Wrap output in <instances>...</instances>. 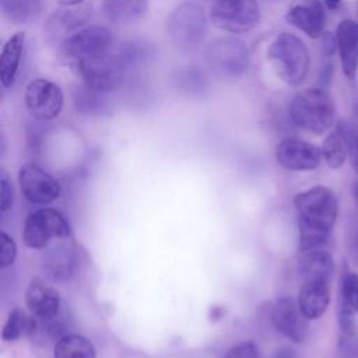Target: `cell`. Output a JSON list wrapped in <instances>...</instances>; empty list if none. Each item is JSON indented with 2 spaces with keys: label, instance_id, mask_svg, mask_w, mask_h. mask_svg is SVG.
I'll return each instance as SVG.
<instances>
[{
  "label": "cell",
  "instance_id": "1",
  "mask_svg": "<svg viewBox=\"0 0 358 358\" xmlns=\"http://www.w3.org/2000/svg\"><path fill=\"white\" fill-rule=\"evenodd\" d=\"M298 214L299 250L306 252L322 248L337 220L338 203L331 189L317 185L299 192L294 197Z\"/></svg>",
  "mask_w": 358,
  "mask_h": 358
},
{
  "label": "cell",
  "instance_id": "2",
  "mask_svg": "<svg viewBox=\"0 0 358 358\" xmlns=\"http://www.w3.org/2000/svg\"><path fill=\"white\" fill-rule=\"evenodd\" d=\"M267 62L282 83L296 87L303 83L308 76L310 57L302 39L292 34L282 32L268 45Z\"/></svg>",
  "mask_w": 358,
  "mask_h": 358
},
{
  "label": "cell",
  "instance_id": "3",
  "mask_svg": "<svg viewBox=\"0 0 358 358\" xmlns=\"http://www.w3.org/2000/svg\"><path fill=\"white\" fill-rule=\"evenodd\" d=\"M288 113L295 126L313 134H323L334 123L336 106L326 91L308 88L292 98Z\"/></svg>",
  "mask_w": 358,
  "mask_h": 358
},
{
  "label": "cell",
  "instance_id": "4",
  "mask_svg": "<svg viewBox=\"0 0 358 358\" xmlns=\"http://www.w3.org/2000/svg\"><path fill=\"white\" fill-rule=\"evenodd\" d=\"M207 17L204 8L194 1L176 6L166 18V34L183 49L197 46L206 36Z\"/></svg>",
  "mask_w": 358,
  "mask_h": 358
},
{
  "label": "cell",
  "instance_id": "5",
  "mask_svg": "<svg viewBox=\"0 0 358 358\" xmlns=\"http://www.w3.org/2000/svg\"><path fill=\"white\" fill-rule=\"evenodd\" d=\"M210 70L222 78H238L246 73L250 55L246 43L238 38L227 36L213 41L204 52Z\"/></svg>",
  "mask_w": 358,
  "mask_h": 358
},
{
  "label": "cell",
  "instance_id": "6",
  "mask_svg": "<svg viewBox=\"0 0 358 358\" xmlns=\"http://www.w3.org/2000/svg\"><path fill=\"white\" fill-rule=\"evenodd\" d=\"M210 20L221 31L245 34L259 24L260 8L256 0H215Z\"/></svg>",
  "mask_w": 358,
  "mask_h": 358
},
{
  "label": "cell",
  "instance_id": "7",
  "mask_svg": "<svg viewBox=\"0 0 358 358\" xmlns=\"http://www.w3.org/2000/svg\"><path fill=\"white\" fill-rule=\"evenodd\" d=\"M77 66L84 85L103 94L115 91L122 85L126 70L122 59L108 52L78 60Z\"/></svg>",
  "mask_w": 358,
  "mask_h": 358
},
{
  "label": "cell",
  "instance_id": "8",
  "mask_svg": "<svg viewBox=\"0 0 358 358\" xmlns=\"http://www.w3.org/2000/svg\"><path fill=\"white\" fill-rule=\"evenodd\" d=\"M70 232V224L60 211L39 208L27 217L22 229V241L29 249H42L50 239L67 238Z\"/></svg>",
  "mask_w": 358,
  "mask_h": 358
},
{
  "label": "cell",
  "instance_id": "9",
  "mask_svg": "<svg viewBox=\"0 0 358 358\" xmlns=\"http://www.w3.org/2000/svg\"><path fill=\"white\" fill-rule=\"evenodd\" d=\"M64 95L62 88L48 78H34L25 88V105L38 120H52L63 109Z\"/></svg>",
  "mask_w": 358,
  "mask_h": 358
},
{
  "label": "cell",
  "instance_id": "10",
  "mask_svg": "<svg viewBox=\"0 0 358 358\" xmlns=\"http://www.w3.org/2000/svg\"><path fill=\"white\" fill-rule=\"evenodd\" d=\"M18 185L22 196L35 204H49L62 194L59 180L36 164H25L18 171Z\"/></svg>",
  "mask_w": 358,
  "mask_h": 358
},
{
  "label": "cell",
  "instance_id": "11",
  "mask_svg": "<svg viewBox=\"0 0 358 358\" xmlns=\"http://www.w3.org/2000/svg\"><path fill=\"white\" fill-rule=\"evenodd\" d=\"M113 43L112 32L102 25H90L76 31L63 41L66 56L78 60L106 53Z\"/></svg>",
  "mask_w": 358,
  "mask_h": 358
},
{
  "label": "cell",
  "instance_id": "12",
  "mask_svg": "<svg viewBox=\"0 0 358 358\" xmlns=\"http://www.w3.org/2000/svg\"><path fill=\"white\" fill-rule=\"evenodd\" d=\"M270 319L275 330L289 341L302 343L305 340L308 334V319L294 298H278L271 306Z\"/></svg>",
  "mask_w": 358,
  "mask_h": 358
},
{
  "label": "cell",
  "instance_id": "13",
  "mask_svg": "<svg viewBox=\"0 0 358 358\" xmlns=\"http://www.w3.org/2000/svg\"><path fill=\"white\" fill-rule=\"evenodd\" d=\"M275 159L288 171H312L320 164L322 150L305 140L288 137L277 144Z\"/></svg>",
  "mask_w": 358,
  "mask_h": 358
},
{
  "label": "cell",
  "instance_id": "14",
  "mask_svg": "<svg viewBox=\"0 0 358 358\" xmlns=\"http://www.w3.org/2000/svg\"><path fill=\"white\" fill-rule=\"evenodd\" d=\"M287 21L310 38H319L324 27V10L319 0H294L285 14Z\"/></svg>",
  "mask_w": 358,
  "mask_h": 358
},
{
  "label": "cell",
  "instance_id": "15",
  "mask_svg": "<svg viewBox=\"0 0 358 358\" xmlns=\"http://www.w3.org/2000/svg\"><path fill=\"white\" fill-rule=\"evenodd\" d=\"M25 303L29 312L38 319H52L59 315L60 295L56 288L35 280L25 291Z\"/></svg>",
  "mask_w": 358,
  "mask_h": 358
},
{
  "label": "cell",
  "instance_id": "16",
  "mask_svg": "<svg viewBox=\"0 0 358 358\" xmlns=\"http://www.w3.org/2000/svg\"><path fill=\"white\" fill-rule=\"evenodd\" d=\"M296 301L308 320L320 317L330 303V281H302Z\"/></svg>",
  "mask_w": 358,
  "mask_h": 358
},
{
  "label": "cell",
  "instance_id": "17",
  "mask_svg": "<svg viewBox=\"0 0 358 358\" xmlns=\"http://www.w3.org/2000/svg\"><path fill=\"white\" fill-rule=\"evenodd\" d=\"M336 39L344 74L352 78L358 70V22L343 20L337 25Z\"/></svg>",
  "mask_w": 358,
  "mask_h": 358
},
{
  "label": "cell",
  "instance_id": "18",
  "mask_svg": "<svg viewBox=\"0 0 358 358\" xmlns=\"http://www.w3.org/2000/svg\"><path fill=\"white\" fill-rule=\"evenodd\" d=\"M298 273L302 281H330L334 273L333 256L320 248L301 252Z\"/></svg>",
  "mask_w": 358,
  "mask_h": 358
},
{
  "label": "cell",
  "instance_id": "19",
  "mask_svg": "<svg viewBox=\"0 0 358 358\" xmlns=\"http://www.w3.org/2000/svg\"><path fill=\"white\" fill-rule=\"evenodd\" d=\"M25 48V34H13L3 45L0 52V81L3 88H10L17 80L21 59Z\"/></svg>",
  "mask_w": 358,
  "mask_h": 358
},
{
  "label": "cell",
  "instance_id": "20",
  "mask_svg": "<svg viewBox=\"0 0 358 358\" xmlns=\"http://www.w3.org/2000/svg\"><path fill=\"white\" fill-rule=\"evenodd\" d=\"M102 8L113 24L130 25L147 14L148 0H102Z\"/></svg>",
  "mask_w": 358,
  "mask_h": 358
},
{
  "label": "cell",
  "instance_id": "21",
  "mask_svg": "<svg viewBox=\"0 0 358 358\" xmlns=\"http://www.w3.org/2000/svg\"><path fill=\"white\" fill-rule=\"evenodd\" d=\"M172 87L182 95H203L208 88V80L203 70L187 66L178 69L171 76Z\"/></svg>",
  "mask_w": 358,
  "mask_h": 358
},
{
  "label": "cell",
  "instance_id": "22",
  "mask_svg": "<svg viewBox=\"0 0 358 358\" xmlns=\"http://www.w3.org/2000/svg\"><path fill=\"white\" fill-rule=\"evenodd\" d=\"M53 358H96V350L87 337L67 333L56 341Z\"/></svg>",
  "mask_w": 358,
  "mask_h": 358
},
{
  "label": "cell",
  "instance_id": "23",
  "mask_svg": "<svg viewBox=\"0 0 358 358\" xmlns=\"http://www.w3.org/2000/svg\"><path fill=\"white\" fill-rule=\"evenodd\" d=\"M320 150H322V158L324 159L329 168L337 169L343 166V164L348 158V147H347V137L340 124H337V127L333 129L326 136Z\"/></svg>",
  "mask_w": 358,
  "mask_h": 358
},
{
  "label": "cell",
  "instance_id": "24",
  "mask_svg": "<svg viewBox=\"0 0 358 358\" xmlns=\"http://www.w3.org/2000/svg\"><path fill=\"white\" fill-rule=\"evenodd\" d=\"M1 14L14 24H29L42 11V0H0Z\"/></svg>",
  "mask_w": 358,
  "mask_h": 358
},
{
  "label": "cell",
  "instance_id": "25",
  "mask_svg": "<svg viewBox=\"0 0 358 358\" xmlns=\"http://www.w3.org/2000/svg\"><path fill=\"white\" fill-rule=\"evenodd\" d=\"M74 106L76 110L83 115H101L108 110V101L103 92L92 90L87 85L80 87L74 91Z\"/></svg>",
  "mask_w": 358,
  "mask_h": 358
},
{
  "label": "cell",
  "instance_id": "26",
  "mask_svg": "<svg viewBox=\"0 0 358 358\" xmlns=\"http://www.w3.org/2000/svg\"><path fill=\"white\" fill-rule=\"evenodd\" d=\"M155 55V48L152 43L141 39L126 42L120 50L119 57L124 63V66H140L151 60Z\"/></svg>",
  "mask_w": 358,
  "mask_h": 358
},
{
  "label": "cell",
  "instance_id": "27",
  "mask_svg": "<svg viewBox=\"0 0 358 358\" xmlns=\"http://www.w3.org/2000/svg\"><path fill=\"white\" fill-rule=\"evenodd\" d=\"M29 317L25 316L24 312L20 309H14L10 312L6 323L3 324L1 330V340L3 341H14L20 338L24 333H28Z\"/></svg>",
  "mask_w": 358,
  "mask_h": 358
},
{
  "label": "cell",
  "instance_id": "28",
  "mask_svg": "<svg viewBox=\"0 0 358 358\" xmlns=\"http://www.w3.org/2000/svg\"><path fill=\"white\" fill-rule=\"evenodd\" d=\"M91 15L90 6H80L77 8L71 10H63L57 14H55V22L59 24V27L63 31H73L85 24V21Z\"/></svg>",
  "mask_w": 358,
  "mask_h": 358
},
{
  "label": "cell",
  "instance_id": "29",
  "mask_svg": "<svg viewBox=\"0 0 358 358\" xmlns=\"http://www.w3.org/2000/svg\"><path fill=\"white\" fill-rule=\"evenodd\" d=\"M357 312L351 308L348 302L338 298V310H337V319H338V329L343 333L344 337H355L358 331V320L355 317Z\"/></svg>",
  "mask_w": 358,
  "mask_h": 358
},
{
  "label": "cell",
  "instance_id": "30",
  "mask_svg": "<svg viewBox=\"0 0 358 358\" xmlns=\"http://www.w3.org/2000/svg\"><path fill=\"white\" fill-rule=\"evenodd\" d=\"M338 298L348 302L358 315V274L357 273L348 271L343 275L340 281Z\"/></svg>",
  "mask_w": 358,
  "mask_h": 358
},
{
  "label": "cell",
  "instance_id": "31",
  "mask_svg": "<svg viewBox=\"0 0 358 358\" xmlns=\"http://www.w3.org/2000/svg\"><path fill=\"white\" fill-rule=\"evenodd\" d=\"M347 137V147H348V158L351 161V165L358 175V129L348 123V122H340L338 123Z\"/></svg>",
  "mask_w": 358,
  "mask_h": 358
},
{
  "label": "cell",
  "instance_id": "32",
  "mask_svg": "<svg viewBox=\"0 0 358 358\" xmlns=\"http://www.w3.org/2000/svg\"><path fill=\"white\" fill-rule=\"evenodd\" d=\"M67 249H60V253H56L52 260L49 262V266L52 268V274L55 278L67 277L71 271V253H67Z\"/></svg>",
  "mask_w": 358,
  "mask_h": 358
},
{
  "label": "cell",
  "instance_id": "33",
  "mask_svg": "<svg viewBox=\"0 0 358 358\" xmlns=\"http://www.w3.org/2000/svg\"><path fill=\"white\" fill-rule=\"evenodd\" d=\"M14 204V186L6 171L0 175V210L1 213L8 211Z\"/></svg>",
  "mask_w": 358,
  "mask_h": 358
},
{
  "label": "cell",
  "instance_id": "34",
  "mask_svg": "<svg viewBox=\"0 0 358 358\" xmlns=\"http://www.w3.org/2000/svg\"><path fill=\"white\" fill-rule=\"evenodd\" d=\"M17 257V245L14 239L6 232L1 231V252H0V267L6 268L15 262Z\"/></svg>",
  "mask_w": 358,
  "mask_h": 358
},
{
  "label": "cell",
  "instance_id": "35",
  "mask_svg": "<svg viewBox=\"0 0 358 358\" xmlns=\"http://www.w3.org/2000/svg\"><path fill=\"white\" fill-rule=\"evenodd\" d=\"M222 358H260V354L253 341H242L231 347Z\"/></svg>",
  "mask_w": 358,
  "mask_h": 358
},
{
  "label": "cell",
  "instance_id": "36",
  "mask_svg": "<svg viewBox=\"0 0 358 358\" xmlns=\"http://www.w3.org/2000/svg\"><path fill=\"white\" fill-rule=\"evenodd\" d=\"M322 48H323V52L326 53V56H331L337 48V39H336V35H331L329 32H326L323 35V41H322Z\"/></svg>",
  "mask_w": 358,
  "mask_h": 358
},
{
  "label": "cell",
  "instance_id": "37",
  "mask_svg": "<svg viewBox=\"0 0 358 358\" xmlns=\"http://www.w3.org/2000/svg\"><path fill=\"white\" fill-rule=\"evenodd\" d=\"M84 0H57V3L63 7H76L80 6Z\"/></svg>",
  "mask_w": 358,
  "mask_h": 358
},
{
  "label": "cell",
  "instance_id": "38",
  "mask_svg": "<svg viewBox=\"0 0 358 358\" xmlns=\"http://www.w3.org/2000/svg\"><path fill=\"white\" fill-rule=\"evenodd\" d=\"M323 3L329 10H336L340 6L341 0H323Z\"/></svg>",
  "mask_w": 358,
  "mask_h": 358
},
{
  "label": "cell",
  "instance_id": "39",
  "mask_svg": "<svg viewBox=\"0 0 358 358\" xmlns=\"http://www.w3.org/2000/svg\"><path fill=\"white\" fill-rule=\"evenodd\" d=\"M352 192H354V197L357 200V204H358V179L354 182V187H352Z\"/></svg>",
  "mask_w": 358,
  "mask_h": 358
},
{
  "label": "cell",
  "instance_id": "40",
  "mask_svg": "<svg viewBox=\"0 0 358 358\" xmlns=\"http://www.w3.org/2000/svg\"><path fill=\"white\" fill-rule=\"evenodd\" d=\"M355 10H357V15H358V1H357V4H355Z\"/></svg>",
  "mask_w": 358,
  "mask_h": 358
}]
</instances>
